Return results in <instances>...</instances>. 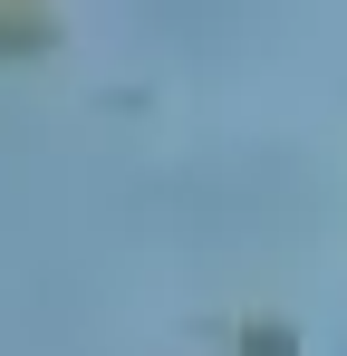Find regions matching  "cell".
Wrapping results in <instances>:
<instances>
[{"label": "cell", "instance_id": "cell-1", "mask_svg": "<svg viewBox=\"0 0 347 356\" xmlns=\"http://www.w3.org/2000/svg\"><path fill=\"white\" fill-rule=\"evenodd\" d=\"M39 49H58L49 10H0V58H39Z\"/></svg>", "mask_w": 347, "mask_h": 356}, {"label": "cell", "instance_id": "cell-2", "mask_svg": "<svg viewBox=\"0 0 347 356\" xmlns=\"http://www.w3.org/2000/svg\"><path fill=\"white\" fill-rule=\"evenodd\" d=\"M241 356H299L289 327H241Z\"/></svg>", "mask_w": 347, "mask_h": 356}]
</instances>
